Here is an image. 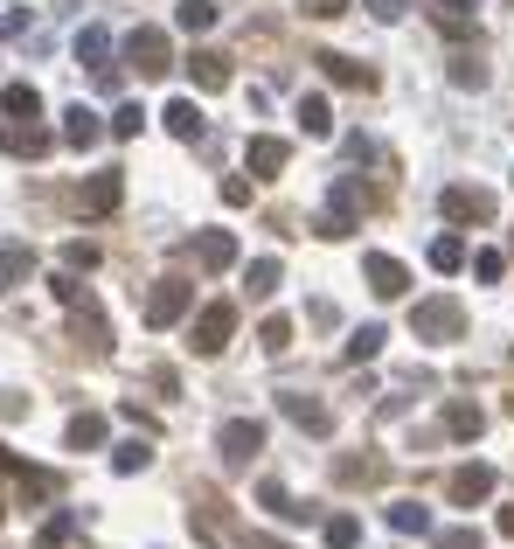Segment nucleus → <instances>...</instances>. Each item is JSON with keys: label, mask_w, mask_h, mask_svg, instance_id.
Returning a JSON list of instances; mask_svg holds the SVG:
<instances>
[{"label": "nucleus", "mask_w": 514, "mask_h": 549, "mask_svg": "<svg viewBox=\"0 0 514 549\" xmlns=\"http://www.w3.org/2000/svg\"><path fill=\"white\" fill-rule=\"evenodd\" d=\"M431 265H438V272H459V265H466V244H459V237H438V244H431Z\"/></svg>", "instance_id": "ddd939ff"}, {"label": "nucleus", "mask_w": 514, "mask_h": 549, "mask_svg": "<svg viewBox=\"0 0 514 549\" xmlns=\"http://www.w3.org/2000/svg\"><path fill=\"white\" fill-rule=\"evenodd\" d=\"M438 549H480V536L473 529H452V536H438Z\"/></svg>", "instance_id": "a878e982"}, {"label": "nucleus", "mask_w": 514, "mask_h": 549, "mask_svg": "<svg viewBox=\"0 0 514 549\" xmlns=\"http://www.w3.org/2000/svg\"><path fill=\"white\" fill-rule=\"evenodd\" d=\"M251 167L257 174H278L285 167V139H251Z\"/></svg>", "instance_id": "9d476101"}, {"label": "nucleus", "mask_w": 514, "mask_h": 549, "mask_svg": "<svg viewBox=\"0 0 514 549\" xmlns=\"http://www.w3.org/2000/svg\"><path fill=\"white\" fill-rule=\"evenodd\" d=\"M369 7H376L383 21H396V14H403V0H369Z\"/></svg>", "instance_id": "cd10ccee"}, {"label": "nucleus", "mask_w": 514, "mask_h": 549, "mask_svg": "<svg viewBox=\"0 0 514 549\" xmlns=\"http://www.w3.org/2000/svg\"><path fill=\"white\" fill-rule=\"evenodd\" d=\"M376 348H383V327H362V334H355V341H348V355H355V362H369V355H376Z\"/></svg>", "instance_id": "412c9836"}, {"label": "nucleus", "mask_w": 514, "mask_h": 549, "mask_svg": "<svg viewBox=\"0 0 514 549\" xmlns=\"http://www.w3.org/2000/svg\"><path fill=\"white\" fill-rule=\"evenodd\" d=\"M188 299H195V292H188L181 278H167V285L153 292V306H146V320H153V327H167V320H181V313H188Z\"/></svg>", "instance_id": "20e7f679"}, {"label": "nucleus", "mask_w": 514, "mask_h": 549, "mask_svg": "<svg viewBox=\"0 0 514 549\" xmlns=\"http://www.w3.org/2000/svg\"><path fill=\"white\" fill-rule=\"evenodd\" d=\"M501 536H514V508H508V515H501Z\"/></svg>", "instance_id": "c85d7f7f"}, {"label": "nucleus", "mask_w": 514, "mask_h": 549, "mask_svg": "<svg viewBox=\"0 0 514 549\" xmlns=\"http://www.w3.org/2000/svg\"><path fill=\"white\" fill-rule=\"evenodd\" d=\"M271 285H278V265H271V258H257V265H251V292H271Z\"/></svg>", "instance_id": "b1692460"}, {"label": "nucleus", "mask_w": 514, "mask_h": 549, "mask_svg": "<svg viewBox=\"0 0 514 549\" xmlns=\"http://www.w3.org/2000/svg\"><path fill=\"white\" fill-rule=\"evenodd\" d=\"M445 431L452 438H480V404H452L445 411Z\"/></svg>", "instance_id": "9b49d317"}, {"label": "nucleus", "mask_w": 514, "mask_h": 549, "mask_svg": "<svg viewBox=\"0 0 514 549\" xmlns=\"http://www.w3.org/2000/svg\"><path fill=\"white\" fill-rule=\"evenodd\" d=\"M285 341H292V320H285V313H278V320H264V348H285Z\"/></svg>", "instance_id": "5701e85b"}, {"label": "nucleus", "mask_w": 514, "mask_h": 549, "mask_svg": "<svg viewBox=\"0 0 514 549\" xmlns=\"http://www.w3.org/2000/svg\"><path fill=\"white\" fill-rule=\"evenodd\" d=\"M327 543H334V549H355V543H362V522H355V515H334V522H327Z\"/></svg>", "instance_id": "4468645a"}, {"label": "nucleus", "mask_w": 514, "mask_h": 549, "mask_svg": "<svg viewBox=\"0 0 514 549\" xmlns=\"http://www.w3.org/2000/svg\"><path fill=\"white\" fill-rule=\"evenodd\" d=\"M285 417H292V424H306V431H327V424H334V417L320 411V404H306V397H285Z\"/></svg>", "instance_id": "f8f14e48"}, {"label": "nucleus", "mask_w": 514, "mask_h": 549, "mask_svg": "<svg viewBox=\"0 0 514 549\" xmlns=\"http://www.w3.org/2000/svg\"><path fill=\"white\" fill-rule=\"evenodd\" d=\"M195 77H202L209 91H223V84H230V63H223V56H195Z\"/></svg>", "instance_id": "2eb2a0df"}, {"label": "nucleus", "mask_w": 514, "mask_h": 549, "mask_svg": "<svg viewBox=\"0 0 514 549\" xmlns=\"http://www.w3.org/2000/svg\"><path fill=\"white\" fill-rule=\"evenodd\" d=\"M362 272H369V285H376L383 299H403V292H410V272H403L396 258H383V251H369V258H362Z\"/></svg>", "instance_id": "7ed1b4c3"}, {"label": "nucleus", "mask_w": 514, "mask_h": 549, "mask_svg": "<svg viewBox=\"0 0 514 549\" xmlns=\"http://www.w3.org/2000/svg\"><path fill=\"white\" fill-rule=\"evenodd\" d=\"M438 14H445V21H452V28H459V21H466V14H473V0H438Z\"/></svg>", "instance_id": "bb28decb"}, {"label": "nucleus", "mask_w": 514, "mask_h": 549, "mask_svg": "<svg viewBox=\"0 0 514 549\" xmlns=\"http://www.w3.org/2000/svg\"><path fill=\"white\" fill-rule=\"evenodd\" d=\"M126 49H132V63H139V70H167V35H160V28H139Z\"/></svg>", "instance_id": "0eeeda50"}, {"label": "nucleus", "mask_w": 514, "mask_h": 549, "mask_svg": "<svg viewBox=\"0 0 514 549\" xmlns=\"http://www.w3.org/2000/svg\"><path fill=\"white\" fill-rule=\"evenodd\" d=\"M299 119H306V133H334V119H327V98H306V105H299Z\"/></svg>", "instance_id": "dca6fc26"}, {"label": "nucleus", "mask_w": 514, "mask_h": 549, "mask_svg": "<svg viewBox=\"0 0 514 549\" xmlns=\"http://www.w3.org/2000/svg\"><path fill=\"white\" fill-rule=\"evenodd\" d=\"M257 445H264V431H257V424H244V417H237V424H223V452H230V459H237V466H244V459H251Z\"/></svg>", "instance_id": "6e6552de"}, {"label": "nucleus", "mask_w": 514, "mask_h": 549, "mask_svg": "<svg viewBox=\"0 0 514 549\" xmlns=\"http://www.w3.org/2000/svg\"><path fill=\"white\" fill-rule=\"evenodd\" d=\"M452 84H473V91H480V84H487V70H480L473 56H459V63H452Z\"/></svg>", "instance_id": "4be33fe9"}, {"label": "nucleus", "mask_w": 514, "mask_h": 549, "mask_svg": "<svg viewBox=\"0 0 514 549\" xmlns=\"http://www.w3.org/2000/svg\"><path fill=\"white\" fill-rule=\"evenodd\" d=\"M230 327H237V313H230V306H209V313L195 320V348H202V355H216V348L230 341Z\"/></svg>", "instance_id": "39448f33"}, {"label": "nucleus", "mask_w": 514, "mask_h": 549, "mask_svg": "<svg viewBox=\"0 0 514 549\" xmlns=\"http://www.w3.org/2000/svg\"><path fill=\"white\" fill-rule=\"evenodd\" d=\"M320 70H327L334 84H355V91H369V84H376V77H369L362 63H348V56H320Z\"/></svg>", "instance_id": "1a4fd4ad"}, {"label": "nucleus", "mask_w": 514, "mask_h": 549, "mask_svg": "<svg viewBox=\"0 0 514 549\" xmlns=\"http://www.w3.org/2000/svg\"><path fill=\"white\" fill-rule=\"evenodd\" d=\"M410 327H417L424 341H452V334H466V306H459V299H424V306L410 313Z\"/></svg>", "instance_id": "f257e3e1"}, {"label": "nucleus", "mask_w": 514, "mask_h": 549, "mask_svg": "<svg viewBox=\"0 0 514 549\" xmlns=\"http://www.w3.org/2000/svg\"><path fill=\"white\" fill-rule=\"evenodd\" d=\"M494 494V466H459L452 473V501L459 508H473V501H487Z\"/></svg>", "instance_id": "423d86ee"}, {"label": "nucleus", "mask_w": 514, "mask_h": 549, "mask_svg": "<svg viewBox=\"0 0 514 549\" xmlns=\"http://www.w3.org/2000/svg\"><path fill=\"white\" fill-rule=\"evenodd\" d=\"M389 522H396V529H403V536H410V529H424V522H431V515H424V508H417V501H396V508H389Z\"/></svg>", "instance_id": "a211bd4d"}, {"label": "nucleus", "mask_w": 514, "mask_h": 549, "mask_svg": "<svg viewBox=\"0 0 514 549\" xmlns=\"http://www.w3.org/2000/svg\"><path fill=\"white\" fill-rule=\"evenodd\" d=\"M445 216L452 223H487L494 216V195L487 188H445Z\"/></svg>", "instance_id": "f03ea898"}, {"label": "nucleus", "mask_w": 514, "mask_h": 549, "mask_svg": "<svg viewBox=\"0 0 514 549\" xmlns=\"http://www.w3.org/2000/svg\"><path fill=\"white\" fill-rule=\"evenodd\" d=\"M167 126H174L181 139H195V133H202V119H195V105H167Z\"/></svg>", "instance_id": "6ab92c4d"}, {"label": "nucleus", "mask_w": 514, "mask_h": 549, "mask_svg": "<svg viewBox=\"0 0 514 549\" xmlns=\"http://www.w3.org/2000/svg\"><path fill=\"white\" fill-rule=\"evenodd\" d=\"M209 21H216L209 0H181V28H209Z\"/></svg>", "instance_id": "aec40b11"}, {"label": "nucleus", "mask_w": 514, "mask_h": 549, "mask_svg": "<svg viewBox=\"0 0 514 549\" xmlns=\"http://www.w3.org/2000/svg\"><path fill=\"white\" fill-rule=\"evenodd\" d=\"M473 272H480L487 285H494V278H501V251H480V258H473Z\"/></svg>", "instance_id": "393cba45"}, {"label": "nucleus", "mask_w": 514, "mask_h": 549, "mask_svg": "<svg viewBox=\"0 0 514 549\" xmlns=\"http://www.w3.org/2000/svg\"><path fill=\"white\" fill-rule=\"evenodd\" d=\"M230 258H237V244H230V237H202V265H216V272H223Z\"/></svg>", "instance_id": "f3484780"}]
</instances>
